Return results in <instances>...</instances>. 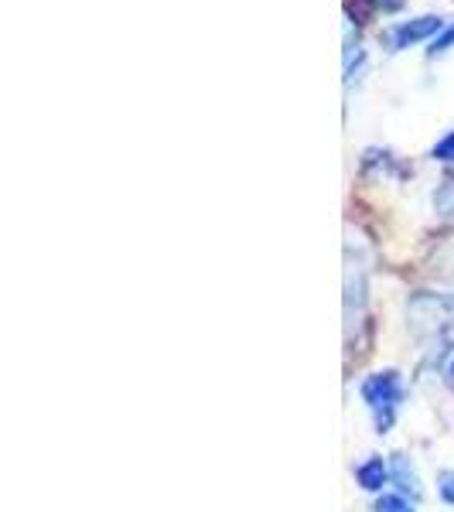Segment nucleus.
Instances as JSON below:
<instances>
[{
    "label": "nucleus",
    "mask_w": 454,
    "mask_h": 512,
    "mask_svg": "<svg viewBox=\"0 0 454 512\" xmlns=\"http://www.w3.org/2000/svg\"><path fill=\"white\" fill-rule=\"evenodd\" d=\"M369 4L379 7V11H386V14H390V11H400V7H403V0H369Z\"/></svg>",
    "instance_id": "9d476101"
},
{
    "label": "nucleus",
    "mask_w": 454,
    "mask_h": 512,
    "mask_svg": "<svg viewBox=\"0 0 454 512\" xmlns=\"http://www.w3.org/2000/svg\"><path fill=\"white\" fill-rule=\"evenodd\" d=\"M431 158L434 161H441V164H454V130L448 137H441L434 144V151H431Z\"/></svg>",
    "instance_id": "423d86ee"
},
{
    "label": "nucleus",
    "mask_w": 454,
    "mask_h": 512,
    "mask_svg": "<svg viewBox=\"0 0 454 512\" xmlns=\"http://www.w3.org/2000/svg\"><path fill=\"white\" fill-rule=\"evenodd\" d=\"M373 512H414V506H410L403 495H383V499L376 502Z\"/></svg>",
    "instance_id": "0eeeda50"
},
{
    "label": "nucleus",
    "mask_w": 454,
    "mask_h": 512,
    "mask_svg": "<svg viewBox=\"0 0 454 512\" xmlns=\"http://www.w3.org/2000/svg\"><path fill=\"white\" fill-rule=\"evenodd\" d=\"M356 478H359V485L366 492H379L386 485V478H390V468H386L383 458H366L356 468Z\"/></svg>",
    "instance_id": "20e7f679"
},
{
    "label": "nucleus",
    "mask_w": 454,
    "mask_h": 512,
    "mask_svg": "<svg viewBox=\"0 0 454 512\" xmlns=\"http://www.w3.org/2000/svg\"><path fill=\"white\" fill-rule=\"evenodd\" d=\"M362 400H366L369 414H373V424L379 434H386L396 420V410L403 403V379L396 369H383V373H373L362 379Z\"/></svg>",
    "instance_id": "f257e3e1"
},
{
    "label": "nucleus",
    "mask_w": 454,
    "mask_h": 512,
    "mask_svg": "<svg viewBox=\"0 0 454 512\" xmlns=\"http://www.w3.org/2000/svg\"><path fill=\"white\" fill-rule=\"evenodd\" d=\"M390 478L396 485H400L403 495H410V499H417L420 495V482H417V472L414 465H410V458H403V454H393L390 461Z\"/></svg>",
    "instance_id": "7ed1b4c3"
},
{
    "label": "nucleus",
    "mask_w": 454,
    "mask_h": 512,
    "mask_svg": "<svg viewBox=\"0 0 454 512\" xmlns=\"http://www.w3.org/2000/svg\"><path fill=\"white\" fill-rule=\"evenodd\" d=\"M451 45H454V24H451V28H444L441 35L431 41V48H427V52H431V55H444Z\"/></svg>",
    "instance_id": "6e6552de"
},
{
    "label": "nucleus",
    "mask_w": 454,
    "mask_h": 512,
    "mask_svg": "<svg viewBox=\"0 0 454 512\" xmlns=\"http://www.w3.org/2000/svg\"><path fill=\"white\" fill-rule=\"evenodd\" d=\"M437 492H441L444 502L454 506V472H441V478H437Z\"/></svg>",
    "instance_id": "1a4fd4ad"
},
{
    "label": "nucleus",
    "mask_w": 454,
    "mask_h": 512,
    "mask_svg": "<svg viewBox=\"0 0 454 512\" xmlns=\"http://www.w3.org/2000/svg\"><path fill=\"white\" fill-rule=\"evenodd\" d=\"M441 31H444V21H441V18H434V14H424V18H417V21L396 24L390 35H386V41H390L393 52H403V48L417 45V41H427L431 35L437 38Z\"/></svg>",
    "instance_id": "f03ea898"
},
{
    "label": "nucleus",
    "mask_w": 454,
    "mask_h": 512,
    "mask_svg": "<svg viewBox=\"0 0 454 512\" xmlns=\"http://www.w3.org/2000/svg\"><path fill=\"white\" fill-rule=\"evenodd\" d=\"M448 383L454 386V362H451V366H448Z\"/></svg>",
    "instance_id": "9b49d317"
},
{
    "label": "nucleus",
    "mask_w": 454,
    "mask_h": 512,
    "mask_svg": "<svg viewBox=\"0 0 454 512\" xmlns=\"http://www.w3.org/2000/svg\"><path fill=\"white\" fill-rule=\"evenodd\" d=\"M434 209L441 212L444 219H454V178L444 181V185L434 192Z\"/></svg>",
    "instance_id": "39448f33"
}]
</instances>
